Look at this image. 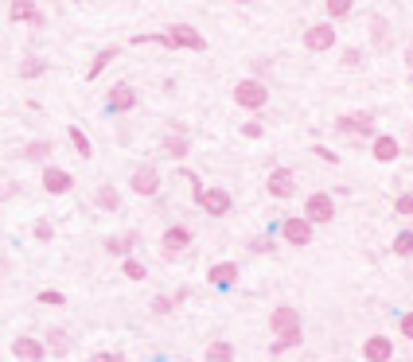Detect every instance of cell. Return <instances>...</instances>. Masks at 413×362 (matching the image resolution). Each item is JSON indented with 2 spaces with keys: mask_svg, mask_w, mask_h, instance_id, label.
<instances>
[{
  "mask_svg": "<svg viewBox=\"0 0 413 362\" xmlns=\"http://www.w3.org/2000/svg\"><path fill=\"white\" fill-rule=\"evenodd\" d=\"M192 242H195V230L184 226V222H172V226L164 230V238H160V245H164V253H168V257L187 253V250H192Z\"/></svg>",
  "mask_w": 413,
  "mask_h": 362,
  "instance_id": "obj_9",
  "label": "cell"
},
{
  "mask_svg": "<svg viewBox=\"0 0 413 362\" xmlns=\"http://www.w3.org/2000/svg\"><path fill=\"white\" fill-rule=\"evenodd\" d=\"M160 187H164V176L152 168V164H137L133 176H129V191L140 195V199H156Z\"/></svg>",
  "mask_w": 413,
  "mask_h": 362,
  "instance_id": "obj_3",
  "label": "cell"
},
{
  "mask_svg": "<svg viewBox=\"0 0 413 362\" xmlns=\"http://www.w3.org/2000/svg\"><path fill=\"white\" fill-rule=\"evenodd\" d=\"M12 358L16 362H47V347L36 335H16L12 339Z\"/></svg>",
  "mask_w": 413,
  "mask_h": 362,
  "instance_id": "obj_13",
  "label": "cell"
},
{
  "mask_svg": "<svg viewBox=\"0 0 413 362\" xmlns=\"http://www.w3.org/2000/svg\"><path fill=\"white\" fill-rule=\"evenodd\" d=\"M36 12V0H8V20L12 23H28Z\"/></svg>",
  "mask_w": 413,
  "mask_h": 362,
  "instance_id": "obj_24",
  "label": "cell"
},
{
  "mask_svg": "<svg viewBox=\"0 0 413 362\" xmlns=\"http://www.w3.org/2000/svg\"><path fill=\"white\" fill-rule=\"evenodd\" d=\"M242 137H246V141H261V137H266V125H261V121H246Z\"/></svg>",
  "mask_w": 413,
  "mask_h": 362,
  "instance_id": "obj_36",
  "label": "cell"
},
{
  "mask_svg": "<svg viewBox=\"0 0 413 362\" xmlns=\"http://www.w3.org/2000/svg\"><path fill=\"white\" fill-rule=\"evenodd\" d=\"M172 308H176V300H172V296H156V300H152V316H168Z\"/></svg>",
  "mask_w": 413,
  "mask_h": 362,
  "instance_id": "obj_37",
  "label": "cell"
},
{
  "mask_svg": "<svg viewBox=\"0 0 413 362\" xmlns=\"http://www.w3.org/2000/svg\"><path fill=\"white\" fill-rule=\"evenodd\" d=\"M370 36H375L378 43H382V39H390V28H386L382 20H375V23H370Z\"/></svg>",
  "mask_w": 413,
  "mask_h": 362,
  "instance_id": "obj_39",
  "label": "cell"
},
{
  "mask_svg": "<svg viewBox=\"0 0 413 362\" xmlns=\"http://www.w3.org/2000/svg\"><path fill=\"white\" fill-rule=\"evenodd\" d=\"M394 253H398V257H413V230H402V234L394 238Z\"/></svg>",
  "mask_w": 413,
  "mask_h": 362,
  "instance_id": "obj_33",
  "label": "cell"
},
{
  "mask_svg": "<svg viewBox=\"0 0 413 362\" xmlns=\"http://www.w3.org/2000/svg\"><path fill=\"white\" fill-rule=\"evenodd\" d=\"M234 4H253V0H234Z\"/></svg>",
  "mask_w": 413,
  "mask_h": 362,
  "instance_id": "obj_46",
  "label": "cell"
},
{
  "mask_svg": "<svg viewBox=\"0 0 413 362\" xmlns=\"http://www.w3.org/2000/svg\"><path fill=\"white\" fill-rule=\"evenodd\" d=\"M277 250V242L269 234H258V238H250V253H261V257H266V253H273Z\"/></svg>",
  "mask_w": 413,
  "mask_h": 362,
  "instance_id": "obj_34",
  "label": "cell"
},
{
  "mask_svg": "<svg viewBox=\"0 0 413 362\" xmlns=\"http://www.w3.org/2000/svg\"><path fill=\"white\" fill-rule=\"evenodd\" d=\"M398 331L406 335V339H413V312H406V316L398 319Z\"/></svg>",
  "mask_w": 413,
  "mask_h": 362,
  "instance_id": "obj_40",
  "label": "cell"
},
{
  "mask_svg": "<svg viewBox=\"0 0 413 362\" xmlns=\"http://www.w3.org/2000/svg\"><path fill=\"white\" fill-rule=\"evenodd\" d=\"M8 195H16V183H0V199H8Z\"/></svg>",
  "mask_w": 413,
  "mask_h": 362,
  "instance_id": "obj_44",
  "label": "cell"
},
{
  "mask_svg": "<svg viewBox=\"0 0 413 362\" xmlns=\"http://www.w3.org/2000/svg\"><path fill=\"white\" fill-rule=\"evenodd\" d=\"M351 8H355V0H324L328 20H347V16H351Z\"/></svg>",
  "mask_w": 413,
  "mask_h": 362,
  "instance_id": "obj_30",
  "label": "cell"
},
{
  "mask_svg": "<svg viewBox=\"0 0 413 362\" xmlns=\"http://www.w3.org/2000/svg\"><path fill=\"white\" fill-rule=\"evenodd\" d=\"M28 23H31V28H43V23H47V16H43V12H39V8H36V12H31V20H28Z\"/></svg>",
  "mask_w": 413,
  "mask_h": 362,
  "instance_id": "obj_43",
  "label": "cell"
},
{
  "mask_svg": "<svg viewBox=\"0 0 413 362\" xmlns=\"http://www.w3.org/2000/svg\"><path fill=\"white\" fill-rule=\"evenodd\" d=\"M304 218H308L312 226H328V222H335V199L328 191H312L308 199H304Z\"/></svg>",
  "mask_w": 413,
  "mask_h": 362,
  "instance_id": "obj_7",
  "label": "cell"
},
{
  "mask_svg": "<svg viewBox=\"0 0 413 362\" xmlns=\"http://www.w3.org/2000/svg\"><path fill=\"white\" fill-rule=\"evenodd\" d=\"M43 70H47V63L39 59V55H23L20 59V78H39Z\"/></svg>",
  "mask_w": 413,
  "mask_h": 362,
  "instance_id": "obj_28",
  "label": "cell"
},
{
  "mask_svg": "<svg viewBox=\"0 0 413 362\" xmlns=\"http://www.w3.org/2000/svg\"><path fill=\"white\" fill-rule=\"evenodd\" d=\"M335 129H340L343 137H362V141H375L378 129H375V113H343V117H335Z\"/></svg>",
  "mask_w": 413,
  "mask_h": 362,
  "instance_id": "obj_5",
  "label": "cell"
},
{
  "mask_svg": "<svg viewBox=\"0 0 413 362\" xmlns=\"http://www.w3.org/2000/svg\"><path fill=\"white\" fill-rule=\"evenodd\" d=\"M370 156H375L378 164H394L402 156V141L390 137V133H378L375 141H370Z\"/></svg>",
  "mask_w": 413,
  "mask_h": 362,
  "instance_id": "obj_15",
  "label": "cell"
},
{
  "mask_svg": "<svg viewBox=\"0 0 413 362\" xmlns=\"http://www.w3.org/2000/svg\"><path fill=\"white\" fill-rule=\"evenodd\" d=\"M67 141L74 144V152H78L82 160H94V144H90V137L82 133L78 125H67Z\"/></svg>",
  "mask_w": 413,
  "mask_h": 362,
  "instance_id": "obj_23",
  "label": "cell"
},
{
  "mask_svg": "<svg viewBox=\"0 0 413 362\" xmlns=\"http://www.w3.org/2000/svg\"><path fill=\"white\" fill-rule=\"evenodd\" d=\"M343 63H347V67H359V63H362V55L355 51V47H347V51H343Z\"/></svg>",
  "mask_w": 413,
  "mask_h": 362,
  "instance_id": "obj_42",
  "label": "cell"
},
{
  "mask_svg": "<svg viewBox=\"0 0 413 362\" xmlns=\"http://www.w3.org/2000/svg\"><path fill=\"white\" fill-rule=\"evenodd\" d=\"M140 242V234H137V230H125V234H113V238H105V242H102V250L105 253H110V257H129V253H133V245Z\"/></svg>",
  "mask_w": 413,
  "mask_h": 362,
  "instance_id": "obj_17",
  "label": "cell"
},
{
  "mask_svg": "<svg viewBox=\"0 0 413 362\" xmlns=\"http://www.w3.org/2000/svg\"><path fill=\"white\" fill-rule=\"evenodd\" d=\"M121 273L129 277V281H145L148 277V265L140 257H133V253H129V257H121Z\"/></svg>",
  "mask_w": 413,
  "mask_h": 362,
  "instance_id": "obj_26",
  "label": "cell"
},
{
  "mask_svg": "<svg viewBox=\"0 0 413 362\" xmlns=\"http://www.w3.org/2000/svg\"><path fill=\"white\" fill-rule=\"evenodd\" d=\"M195 207H199L203 215H211V218H226L230 211H234V195H230L226 187H203V195L195 199Z\"/></svg>",
  "mask_w": 413,
  "mask_h": 362,
  "instance_id": "obj_4",
  "label": "cell"
},
{
  "mask_svg": "<svg viewBox=\"0 0 413 362\" xmlns=\"http://www.w3.org/2000/svg\"><path fill=\"white\" fill-rule=\"evenodd\" d=\"M51 152H55V144H51V141H31L28 148H23V160H31V164H47V160H51Z\"/></svg>",
  "mask_w": 413,
  "mask_h": 362,
  "instance_id": "obj_25",
  "label": "cell"
},
{
  "mask_svg": "<svg viewBox=\"0 0 413 362\" xmlns=\"http://www.w3.org/2000/svg\"><path fill=\"white\" fill-rule=\"evenodd\" d=\"M94 207H98V211H117V207H121V191H117L113 183L98 187V191H94Z\"/></svg>",
  "mask_w": 413,
  "mask_h": 362,
  "instance_id": "obj_22",
  "label": "cell"
},
{
  "mask_svg": "<svg viewBox=\"0 0 413 362\" xmlns=\"http://www.w3.org/2000/svg\"><path fill=\"white\" fill-rule=\"evenodd\" d=\"M36 304H43V308H63L67 296H63L59 289H43V292H36Z\"/></svg>",
  "mask_w": 413,
  "mask_h": 362,
  "instance_id": "obj_31",
  "label": "cell"
},
{
  "mask_svg": "<svg viewBox=\"0 0 413 362\" xmlns=\"http://www.w3.org/2000/svg\"><path fill=\"white\" fill-rule=\"evenodd\" d=\"M230 97H234L238 110L258 113V110H266V105H269V86H266L261 78H242V82H234Z\"/></svg>",
  "mask_w": 413,
  "mask_h": 362,
  "instance_id": "obj_1",
  "label": "cell"
},
{
  "mask_svg": "<svg viewBox=\"0 0 413 362\" xmlns=\"http://www.w3.org/2000/svg\"><path fill=\"white\" fill-rule=\"evenodd\" d=\"M234 358H238V351H234V343H226V339H214L203 355V362H234Z\"/></svg>",
  "mask_w": 413,
  "mask_h": 362,
  "instance_id": "obj_21",
  "label": "cell"
},
{
  "mask_svg": "<svg viewBox=\"0 0 413 362\" xmlns=\"http://www.w3.org/2000/svg\"><path fill=\"white\" fill-rule=\"evenodd\" d=\"M266 191H269V199H277V203L293 199L296 195V171L293 168H273L266 176Z\"/></svg>",
  "mask_w": 413,
  "mask_h": 362,
  "instance_id": "obj_10",
  "label": "cell"
},
{
  "mask_svg": "<svg viewBox=\"0 0 413 362\" xmlns=\"http://www.w3.org/2000/svg\"><path fill=\"white\" fill-rule=\"evenodd\" d=\"M394 211H398L402 218H413V191H402L398 199H394Z\"/></svg>",
  "mask_w": 413,
  "mask_h": 362,
  "instance_id": "obj_35",
  "label": "cell"
},
{
  "mask_svg": "<svg viewBox=\"0 0 413 362\" xmlns=\"http://www.w3.org/2000/svg\"><path fill=\"white\" fill-rule=\"evenodd\" d=\"M300 343H304V331L300 335H277V339L269 343V355L277 358V355H285V351H296Z\"/></svg>",
  "mask_w": 413,
  "mask_h": 362,
  "instance_id": "obj_27",
  "label": "cell"
},
{
  "mask_svg": "<svg viewBox=\"0 0 413 362\" xmlns=\"http://www.w3.org/2000/svg\"><path fill=\"white\" fill-rule=\"evenodd\" d=\"M43 347H47V355H70V335L63 331V327H47V335H43Z\"/></svg>",
  "mask_w": 413,
  "mask_h": 362,
  "instance_id": "obj_19",
  "label": "cell"
},
{
  "mask_svg": "<svg viewBox=\"0 0 413 362\" xmlns=\"http://www.w3.org/2000/svg\"><path fill=\"white\" fill-rule=\"evenodd\" d=\"M238 277H242V269H238L234 261H219V265L206 269V281H211L214 289H234Z\"/></svg>",
  "mask_w": 413,
  "mask_h": 362,
  "instance_id": "obj_16",
  "label": "cell"
},
{
  "mask_svg": "<svg viewBox=\"0 0 413 362\" xmlns=\"http://www.w3.org/2000/svg\"><path fill=\"white\" fill-rule=\"evenodd\" d=\"M117 55H121V47H102V51L94 55V63H90V67H86V82H94L98 74H102V70L110 67L113 59H117Z\"/></svg>",
  "mask_w": 413,
  "mask_h": 362,
  "instance_id": "obj_20",
  "label": "cell"
},
{
  "mask_svg": "<svg viewBox=\"0 0 413 362\" xmlns=\"http://www.w3.org/2000/svg\"><path fill=\"white\" fill-rule=\"evenodd\" d=\"M362 358H367V362H390L394 358L390 335H370V339L362 343Z\"/></svg>",
  "mask_w": 413,
  "mask_h": 362,
  "instance_id": "obj_18",
  "label": "cell"
},
{
  "mask_svg": "<svg viewBox=\"0 0 413 362\" xmlns=\"http://www.w3.org/2000/svg\"><path fill=\"white\" fill-rule=\"evenodd\" d=\"M90 362H125V355H117V351H98V355H90Z\"/></svg>",
  "mask_w": 413,
  "mask_h": 362,
  "instance_id": "obj_38",
  "label": "cell"
},
{
  "mask_svg": "<svg viewBox=\"0 0 413 362\" xmlns=\"http://www.w3.org/2000/svg\"><path fill=\"white\" fill-rule=\"evenodd\" d=\"M164 152L176 156V160H184V156L192 152V141H187V137H179V133H172L168 141H164Z\"/></svg>",
  "mask_w": 413,
  "mask_h": 362,
  "instance_id": "obj_29",
  "label": "cell"
},
{
  "mask_svg": "<svg viewBox=\"0 0 413 362\" xmlns=\"http://www.w3.org/2000/svg\"><path fill=\"white\" fill-rule=\"evenodd\" d=\"M269 331H273V339L277 335H300L304 331L300 312H296L293 304H277V308L269 312Z\"/></svg>",
  "mask_w": 413,
  "mask_h": 362,
  "instance_id": "obj_6",
  "label": "cell"
},
{
  "mask_svg": "<svg viewBox=\"0 0 413 362\" xmlns=\"http://www.w3.org/2000/svg\"><path fill=\"white\" fill-rule=\"evenodd\" d=\"M133 110H137V90L129 82H117L105 94V113H133Z\"/></svg>",
  "mask_w": 413,
  "mask_h": 362,
  "instance_id": "obj_14",
  "label": "cell"
},
{
  "mask_svg": "<svg viewBox=\"0 0 413 362\" xmlns=\"http://www.w3.org/2000/svg\"><path fill=\"white\" fill-rule=\"evenodd\" d=\"M39 183H43L47 195H70L74 191V176L67 168H59V164H43V176H39Z\"/></svg>",
  "mask_w": 413,
  "mask_h": 362,
  "instance_id": "obj_11",
  "label": "cell"
},
{
  "mask_svg": "<svg viewBox=\"0 0 413 362\" xmlns=\"http://www.w3.org/2000/svg\"><path fill=\"white\" fill-rule=\"evenodd\" d=\"M168 39H172V47H176V51H195V55L206 51V39L192 28V23H172V28H168Z\"/></svg>",
  "mask_w": 413,
  "mask_h": 362,
  "instance_id": "obj_12",
  "label": "cell"
},
{
  "mask_svg": "<svg viewBox=\"0 0 413 362\" xmlns=\"http://www.w3.org/2000/svg\"><path fill=\"white\" fill-rule=\"evenodd\" d=\"M31 238H36V242H51V238H55L51 218H36V222H31Z\"/></svg>",
  "mask_w": 413,
  "mask_h": 362,
  "instance_id": "obj_32",
  "label": "cell"
},
{
  "mask_svg": "<svg viewBox=\"0 0 413 362\" xmlns=\"http://www.w3.org/2000/svg\"><path fill=\"white\" fill-rule=\"evenodd\" d=\"M332 47H335V23L332 20H320V23H312V28H304V51L324 55V51H332Z\"/></svg>",
  "mask_w": 413,
  "mask_h": 362,
  "instance_id": "obj_8",
  "label": "cell"
},
{
  "mask_svg": "<svg viewBox=\"0 0 413 362\" xmlns=\"http://www.w3.org/2000/svg\"><path fill=\"white\" fill-rule=\"evenodd\" d=\"M312 152H316V156H320V160H324V164H340V156H335L332 148H324V144H316V148H312Z\"/></svg>",
  "mask_w": 413,
  "mask_h": 362,
  "instance_id": "obj_41",
  "label": "cell"
},
{
  "mask_svg": "<svg viewBox=\"0 0 413 362\" xmlns=\"http://www.w3.org/2000/svg\"><path fill=\"white\" fill-rule=\"evenodd\" d=\"M406 67L413 70V47H409V51H406Z\"/></svg>",
  "mask_w": 413,
  "mask_h": 362,
  "instance_id": "obj_45",
  "label": "cell"
},
{
  "mask_svg": "<svg viewBox=\"0 0 413 362\" xmlns=\"http://www.w3.org/2000/svg\"><path fill=\"white\" fill-rule=\"evenodd\" d=\"M312 238H316V226H312L304 215H288L281 218V242L293 245V250H304V245H312Z\"/></svg>",
  "mask_w": 413,
  "mask_h": 362,
  "instance_id": "obj_2",
  "label": "cell"
}]
</instances>
